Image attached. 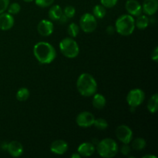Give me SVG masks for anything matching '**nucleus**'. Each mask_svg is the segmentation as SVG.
<instances>
[{"instance_id": "f257e3e1", "label": "nucleus", "mask_w": 158, "mask_h": 158, "mask_svg": "<svg viewBox=\"0 0 158 158\" xmlns=\"http://www.w3.org/2000/svg\"><path fill=\"white\" fill-rule=\"evenodd\" d=\"M33 54L40 63L49 64L56 59V51L50 43L40 42L34 46Z\"/></svg>"}, {"instance_id": "f03ea898", "label": "nucleus", "mask_w": 158, "mask_h": 158, "mask_svg": "<svg viewBox=\"0 0 158 158\" xmlns=\"http://www.w3.org/2000/svg\"><path fill=\"white\" fill-rule=\"evenodd\" d=\"M77 87L82 96L87 97L96 94L97 83L92 75L89 73H83L77 80Z\"/></svg>"}, {"instance_id": "7ed1b4c3", "label": "nucleus", "mask_w": 158, "mask_h": 158, "mask_svg": "<svg viewBox=\"0 0 158 158\" xmlns=\"http://www.w3.org/2000/svg\"><path fill=\"white\" fill-rule=\"evenodd\" d=\"M116 30L120 35L127 36L135 29V19L131 15H122L116 21Z\"/></svg>"}, {"instance_id": "20e7f679", "label": "nucleus", "mask_w": 158, "mask_h": 158, "mask_svg": "<svg viewBox=\"0 0 158 158\" xmlns=\"http://www.w3.org/2000/svg\"><path fill=\"white\" fill-rule=\"evenodd\" d=\"M97 151L100 157L112 158L117 155L118 146L117 142L112 138H105L97 143Z\"/></svg>"}, {"instance_id": "39448f33", "label": "nucleus", "mask_w": 158, "mask_h": 158, "mask_svg": "<svg viewBox=\"0 0 158 158\" xmlns=\"http://www.w3.org/2000/svg\"><path fill=\"white\" fill-rule=\"evenodd\" d=\"M60 49L64 56L69 59L76 58L80 52L79 45L73 39L69 37H66L62 40L60 43Z\"/></svg>"}, {"instance_id": "423d86ee", "label": "nucleus", "mask_w": 158, "mask_h": 158, "mask_svg": "<svg viewBox=\"0 0 158 158\" xmlns=\"http://www.w3.org/2000/svg\"><path fill=\"white\" fill-rule=\"evenodd\" d=\"M80 26L84 32H93L97 29V19L90 13L83 14L80 19Z\"/></svg>"}, {"instance_id": "0eeeda50", "label": "nucleus", "mask_w": 158, "mask_h": 158, "mask_svg": "<svg viewBox=\"0 0 158 158\" xmlns=\"http://www.w3.org/2000/svg\"><path fill=\"white\" fill-rule=\"evenodd\" d=\"M145 98V94L142 89H131L127 94V101L131 107H137L142 104Z\"/></svg>"}, {"instance_id": "6e6552de", "label": "nucleus", "mask_w": 158, "mask_h": 158, "mask_svg": "<svg viewBox=\"0 0 158 158\" xmlns=\"http://www.w3.org/2000/svg\"><path fill=\"white\" fill-rule=\"evenodd\" d=\"M116 136L123 143L129 144L133 139V132L127 125H120L116 129Z\"/></svg>"}, {"instance_id": "1a4fd4ad", "label": "nucleus", "mask_w": 158, "mask_h": 158, "mask_svg": "<svg viewBox=\"0 0 158 158\" xmlns=\"http://www.w3.org/2000/svg\"><path fill=\"white\" fill-rule=\"evenodd\" d=\"M94 120H95L94 116L93 115V114H91L90 112H88V111L80 113L76 119L77 125L80 127L83 128H87L93 126Z\"/></svg>"}, {"instance_id": "9d476101", "label": "nucleus", "mask_w": 158, "mask_h": 158, "mask_svg": "<svg viewBox=\"0 0 158 158\" xmlns=\"http://www.w3.org/2000/svg\"><path fill=\"white\" fill-rule=\"evenodd\" d=\"M54 26L51 21L46 19H43L39 23L37 26L38 32L43 36H49L53 32Z\"/></svg>"}, {"instance_id": "9b49d317", "label": "nucleus", "mask_w": 158, "mask_h": 158, "mask_svg": "<svg viewBox=\"0 0 158 158\" xmlns=\"http://www.w3.org/2000/svg\"><path fill=\"white\" fill-rule=\"evenodd\" d=\"M125 8L129 15L132 16H138L142 13V6L137 0H127Z\"/></svg>"}, {"instance_id": "f8f14e48", "label": "nucleus", "mask_w": 158, "mask_h": 158, "mask_svg": "<svg viewBox=\"0 0 158 158\" xmlns=\"http://www.w3.org/2000/svg\"><path fill=\"white\" fill-rule=\"evenodd\" d=\"M14 18L9 12H2L0 14V29L7 31L12 29L14 26Z\"/></svg>"}, {"instance_id": "ddd939ff", "label": "nucleus", "mask_w": 158, "mask_h": 158, "mask_svg": "<svg viewBox=\"0 0 158 158\" xmlns=\"http://www.w3.org/2000/svg\"><path fill=\"white\" fill-rule=\"evenodd\" d=\"M68 144L63 140H56L52 142L50 145V151L53 154L63 155L67 151Z\"/></svg>"}, {"instance_id": "4468645a", "label": "nucleus", "mask_w": 158, "mask_h": 158, "mask_svg": "<svg viewBox=\"0 0 158 158\" xmlns=\"http://www.w3.org/2000/svg\"><path fill=\"white\" fill-rule=\"evenodd\" d=\"M9 154L13 157H19L23 154V147L19 141L10 142L7 144V148H6Z\"/></svg>"}, {"instance_id": "2eb2a0df", "label": "nucleus", "mask_w": 158, "mask_h": 158, "mask_svg": "<svg viewBox=\"0 0 158 158\" xmlns=\"http://www.w3.org/2000/svg\"><path fill=\"white\" fill-rule=\"evenodd\" d=\"M158 9L157 0H144L142 6V12L148 15H153L157 12Z\"/></svg>"}, {"instance_id": "dca6fc26", "label": "nucleus", "mask_w": 158, "mask_h": 158, "mask_svg": "<svg viewBox=\"0 0 158 158\" xmlns=\"http://www.w3.org/2000/svg\"><path fill=\"white\" fill-rule=\"evenodd\" d=\"M77 151L81 157H89L95 152V145L92 143L85 142L79 146Z\"/></svg>"}, {"instance_id": "f3484780", "label": "nucleus", "mask_w": 158, "mask_h": 158, "mask_svg": "<svg viewBox=\"0 0 158 158\" xmlns=\"http://www.w3.org/2000/svg\"><path fill=\"white\" fill-rule=\"evenodd\" d=\"M63 14V9L58 5H54L49 10V17L53 21H58Z\"/></svg>"}, {"instance_id": "a211bd4d", "label": "nucleus", "mask_w": 158, "mask_h": 158, "mask_svg": "<svg viewBox=\"0 0 158 158\" xmlns=\"http://www.w3.org/2000/svg\"><path fill=\"white\" fill-rule=\"evenodd\" d=\"M106 101L104 96L100 94H94V97L93 98V106H94V107H95L96 109L102 110L106 105Z\"/></svg>"}, {"instance_id": "6ab92c4d", "label": "nucleus", "mask_w": 158, "mask_h": 158, "mask_svg": "<svg viewBox=\"0 0 158 158\" xmlns=\"http://www.w3.org/2000/svg\"><path fill=\"white\" fill-rule=\"evenodd\" d=\"M150 20L148 16L144 15H140L135 20V26L139 29H145L148 26Z\"/></svg>"}, {"instance_id": "aec40b11", "label": "nucleus", "mask_w": 158, "mask_h": 158, "mask_svg": "<svg viewBox=\"0 0 158 158\" xmlns=\"http://www.w3.org/2000/svg\"><path fill=\"white\" fill-rule=\"evenodd\" d=\"M158 108V94H155L150 98L148 103V109L151 114H155Z\"/></svg>"}, {"instance_id": "412c9836", "label": "nucleus", "mask_w": 158, "mask_h": 158, "mask_svg": "<svg viewBox=\"0 0 158 158\" xmlns=\"http://www.w3.org/2000/svg\"><path fill=\"white\" fill-rule=\"evenodd\" d=\"M93 13L96 19H103L106 15V8L103 7L102 5H97L94 7Z\"/></svg>"}, {"instance_id": "4be33fe9", "label": "nucleus", "mask_w": 158, "mask_h": 158, "mask_svg": "<svg viewBox=\"0 0 158 158\" xmlns=\"http://www.w3.org/2000/svg\"><path fill=\"white\" fill-rule=\"evenodd\" d=\"M146 144V140L143 138L139 137V138H136L135 140H134V141L132 142V144H131V147L135 151H141V150L144 149Z\"/></svg>"}, {"instance_id": "5701e85b", "label": "nucleus", "mask_w": 158, "mask_h": 158, "mask_svg": "<svg viewBox=\"0 0 158 158\" xmlns=\"http://www.w3.org/2000/svg\"><path fill=\"white\" fill-rule=\"evenodd\" d=\"M29 91L27 88L22 87L17 91L16 98L19 101H26L29 97Z\"/></svg>"}, {"instance_id": "b1692460", "label": "nucleus", "mask_w": 158, "mask_h": 158, "mask_svg": "<svg viewBox=\"0 0 158 158\" xmlns=\"http://www.w3.org/2000/svg\"><path fill=\"white\" fill-rule=\"evenodd\" d=\"M68 34L70 35L72 38H74V37H77V35L79 34V32H80V28H79L78 25L76 24V23H72L69 25L67 29Z\"/></svg>"}, {"instance_id": "393cba45", "label": "nucleus", "mask_w": 158, "mask_h": 158, "mask_svg": "<svg viewBox=\"0 0 158 158\" xmlns=\"http://www.w3.org/2000/svg\"><path fill=\"white\" fill-rule=\"evenodd\" d=\"M94 125L95 126V127L98 130H106L108 127V123L105 119L103 118H98L95 119L94 120Z\"/></svg>"}, {"instance_id": "a878e982", "label": "nucleus", "mask_w": 158, "mask_h": 158, "mask_svg": "<svg viewBox=\"0 0 158 158\" xmlns=\"http://www.w3.org/2000/svg\"><path fill=\"white\" fill-rule=\"evenodd\" d=\"M7 10L9 14H11V15H15V14L19 13L20 12V10H21V6H20V5L19 3L13 2L12 4L9 5Z\"/></svg>"}, {"instance_id": "bb28decb", "label": "nucleus", "mask_w": 158, "mask_h": 158, "mask_svg": "<svg viewBox=\"0 0 158 158\" xmlns=\"http://www.w3.org/2000/svg\"><path fill=\"white\" fill-rule=\"evenodd\" d=\"M63 12L66 17L70 19V18H73V17L75 15L76 9L73 6H66V7H65V9L63 10Z\"/></svg>"}, {"instance_id": "cd10ccee", "label": "nucleus", "mask_w": 158, "mask_h": 158, "mask_svg": "<svg viewBox=\"0 0 158 158\" xmlns=\"http://www.w3.org/2000/svg\"><path fill=\"white\" fill-rule=\"evenodd\" d=\"M54 2V0H35L36 6L41 8H46L52 6Z\"/></svg>"}, {"instance_id": "c85d7f7f", "label": "nucleus", "mask_w": 158, "mask_h": 158, "mask_svg": "<svg viewBox=\"0 0 158 158\" xmlns=\"http://www.w3.org/2000/svg\"><path fill=\"white\" fill-rule=\"evenodd\" d=\"M118 0H100V3L102 6L105 8H110L114 7L117 4Z\"/></svg>"}, {"instance_id": "c756f323", "label": "nucleus", "mask_w": 158, "mask_h": 158, "mask_svg": "<svg viewBox=\"0 0 158 158\" xmlns=\"http://www.w3.org/2000/svg\"><path fill=\"white\" fill-rule=\"evenodd\" d=\"M9 5V0H0V14L7 10Z\"/></svg>"}, {"instance_id": "7c9ffc66", "label": "nucleus", "mask_w": 158, "mask_h": 158, "mask_svg": "<svg viewBox=\"0 0 158 158\" xmlns=\"http://www.w3.org/2000/svg\"><path fill=\"white\" fill-rule=\"evenodd\" d=\"M131 147L128 144H126V143H123V146L120 148V152H121L122 154H123L124 156L129 155L130 153H131Z\"/></svg>"}, {"instance_id": "2f4dec72", "label": "nucleus", "mask_w": 158, "mask_h": 158, "mask_svg": "<svg viewBox=\"0 0 158 158\" xmlns=\"http://www.w3.org/2000/svg\"><path fill=\"white\" fill-rule=\"evenodd\" d=\"M151 59L155 62L158 61V47H155V49L151 53Z\"/></svg>"}, {"instance_id": "473e14b6", "label": "nucleus", "mask_w": 158, "mask_h": 158, "mask_svg": "<svg viewBox=\"0 0 158 158\" xmlns=\"http://www.w3.org/2000/svg\"><path fill=\"white\" fill-rule=\"evenodd\" d=\"M68 19H69V18H68V17H66L64 14H63V15H62V16L60 17V19L58 20V21H60L62 24H64V23H66V22L68 21Z\"/></svg>"}, {"instance_id": "72a5a7b5", "label": "nucleus", "mask_w": 158, "mask_h": 158, "mask_svg": "<svg viewBox=\"0 0 158 158\" xmlns=\"http://www.w3.org/2000/svg\"><path fill=\"white\" fill-rule=\"evenodd\" d=\"M114 31V28L113 27V26H108V27L106 28V32H107V33H109L110 35V34H113Z\"/></svg>"}, {"instance_id": "f704fd0d", "label": "nucleus", "mask_w": 158, "mask_h": 158, "mask_svg": "<svg viewBox=\"0 0 158 158\" xmlns=\"http://www.w3.org/2000/svg\"><path fill=\"white\" fill-rule=\"evenodd\" d=\"M71 157H72V158H80V157H81V156H80V154H78V153H77V154H72V155H71Z\"/></svg>"}, {"instance_id": "c9c22d12", "label": "nucleus", "mask_w": 158, "mask_h": 158, "mask_svg": "<svg viewBox=\"0 0 158 158\" xmlns=\"http://www.w3.org/2000/svg\"><path fill=\"white\" fill-rule=\"evenodd\" d=\"M148 157L157 158V157H155V156H153V155H145V156H143V158H148Z\"/></svg>"}, {"instance_id": "e433bc0d", "label": "nucleus", "mask_w": 158, "mask_h": 158, "mask_svg": "<svg viewBox=\"0 0 158 158\" xmlns=\"http://www.w3.org/2000/svg\"><path fill=\"white\" fill-rule=\"evenodd\" d=\"M23 1H24L25 2H32L34 1V0H23Z\"/></svg>"}]
</instances>
